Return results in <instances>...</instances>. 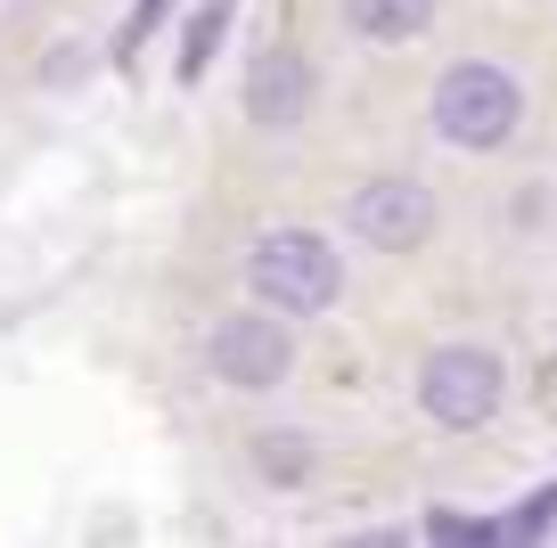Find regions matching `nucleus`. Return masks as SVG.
<instances>
[{"label":"nucleus","mask_w":557,"mask_h":548,"mask_svg":"<svg viewBox=\"0 0 557 548\" xmlns=\"http://www.w3.org/2000/svg\"><path fill=\"white\" fill-rule=\"evenodd\" d=\"M246 295L312 320V311H329L345 295V262H336V246L320 229H262L255 254H246Z\"/></svg>","instance_id":"obj_1"},{"label":"nucleus","mask_w":557,"mask_h":548,"mask_svg":"<svg viewBox=\"0 0 557 548\" xmlns=\"http://www.w3.org/2000/svg\"><path fill=\"white\" fill-rule=\"evenodd\" d=\"M255 459H262V475H271V483H296L304 466H312V443H304V434H262Z\"/></svg>","instance_id":"obj_9"},{"label":"nucleus","mask_w":557,"mask_h":548,"mask_svg":"<svg viewBox=\"0 0 557 548\" xmlns=\"http://www.w3.org/2000/svg\"><path fill=\"white\" fill-rule=\"evenodd\" d=\"M246 115L262 123V132H296L304 115H312V58L287 50V41H271V50L246 58V83H238Z\"/></svg>","instance_id":"obj_6"},{"label":"nucleus","mask_w":557,"mask_h":548,"mask_svg":"<svg viewBox=\"0 0 557 548\" xmlns=\"http://www.w3.org/2000/svg\"><path fill=\"white\" fill-rule=\"evenodd\" d=\"M206 369L222 385H238V394H271V385L296 377V336H287V320H271V303L230 311V320L206 336Z\"/></svg>","instance_id":"obj_4"},{"label":"nucleus","mask_w":557,"mask_h":548,"mask_svg":"<svg viewBox=\"0 0 557 548\" xmlns=\"http://www.w3.org/2000/svg\"><path fill=\"white\" fill-rule=\"evenodd\" d=\"M426 540H500V524H484V515H451V508H435V515H426Z\"/></svg>","instance_id":"obj_11"},{"label":"nucleus","mask_w":557,"mask_h":548,"mask_svg":"<svg viewBox=\"0 0 557 548\" xmlns=\"http://www.w3.org/2000/svg\"><path fill=\"white\" fill-rule=\"evenodd\" d=\"M500 394H508V369L484 344H443V352L418 360V410L435 426H484L500 410Z\"/></svg>","instance_id":"obj_3"},{"label":"nucleus","mask_w":557,"mask_h":548,"mask_svg":"<svg viewBox=\"0 0 557 548\" xmlns=\"http://www.w3.org/2000/svg\"><path fill=\"white\" fill-rule=\"evenodd\" d=\"M426 123H435V139H451V148L468 155H492L517 139L524 123V90L508 66H484V58H468V66H451L435 83V99H426Z\"/></svg>","instance_id":"obj_2"},{"label":"nucleus","mask_w":557,"mask_h":548,"mask_svg":"<svg viewBox=\"0 0 557 548\" xmlns=\"http://www.w3.org/2000/svg\"><path fill=\"white\" fill-rule=\"evenodd\" d=\"M345 25L361 41H410L435 25V0H345Z\"/></svg>","instance_id":"obj_7"},{"label":"nucleus","mask_w":557,"mask_h":548,"mask_svg":"<svg viewBox=\"0 0 557 548\" xmlns=\"http://www.w3.org/2000/svg\"><path fill=\"white\" fill-rule=\"evenodd\" d=\"M352 238L361 246H385V254H410L426 229H435V197H426V180H410V172H377V180H361L345 205Z\"/></svg>","instance_id":"obj_5"},{"label":"nucleus","mask_w":557,"mask_h":548,"mask_svg":"<svg viewBox=\"0 0 557 548\" xmlns=\"http://www.w3.org/2000/svg\"><path fill=\"white\" fill-rule=\"evenodd\" d=\"M549 524H557V483H541V491L524 499L517 515H500V540H541Z\"/></svg>","instance_id":"obj_10"},{"label":"nucleus","mask_w":557,"mask_h":548,"mask_svg":"<svg viewBox=\"0 0 557 548\" xmlns=\"http://www.w3.org/2000/svg\"><path fill=\"white\" fill-rule=\"evenodd\" d=\"M230 9H238V0H206V9L181 25V58H173L181 83H197V74L213 66V50H222V34H230Z\"/></svg>","instance_id":"obj_8"}]
</instances>
